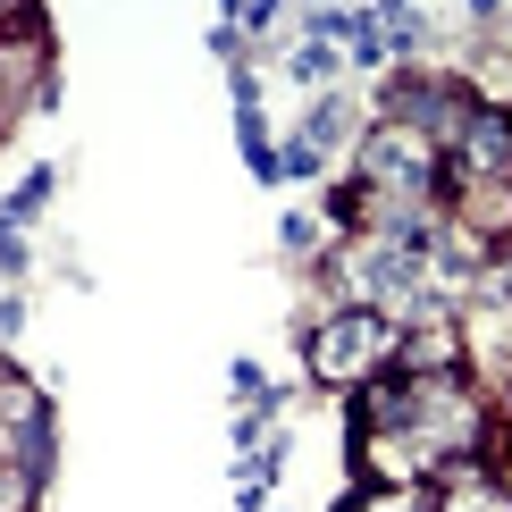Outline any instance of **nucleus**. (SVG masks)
I'll return each instance as SVG.
<instances>
[{"label":"nucleus","instance_id":"obj_1","mask_svg":"<svg viewBox=\"0 0 512 512\" xmlns=\"http://www.w3.org/2000/svg\"><path fill=\"white\" fill-rule=\"evenodd\" d=\"M395 345H403V328H395L387 311H370V303H336V311L311 328L303 361H311L319 387H353V395H361L378 370H395Z\"/></svg>","mask_w":512,"mask_h":512},{"label":"nucleus","instance_id":"obj_2","mask_svg":"<svg viewBox=\"0 0 512 512\" xmlns=\"http://www.w3.org/2000/svg\"><path fill=\"white\" fill-rule=\"evenodd\" d=\"M353 177L370 185V194H387V202H412V210H437L445 202V152L420 135V126H395V118L361 126Z\"/></svg>","mask_w":512,"mask_h":512},{"label":"nucleus","instance_id":"obj_3","mask_svg":"<svg viewBox=\"0 0 512 512\" xmlns=\"http://www.w3.org/2000/svg\"><path fill=\"white\" fill-rule=\"evenodd\" d=\"M437 512H512V487H504V479H487L479 462H462V471L445 479V496H437Z\"/></svg>","mask_w":512,"mask_h":512},{"label":"nucleus","instance_id":"obj_4","mask_svg":"<svg viewBox=\"0 0 512 512\" xmlns=\"http://www.w3.org/2000/svg\"><path fill=\"white\" fill-rule=\"evenodd\" d=\"M345 135H353V101L345 93H319L311 118H303V143H311V152H336Z\"/></svg>","mask_w":512,"mask_h":512},{"label":"nucleus","instance_id":"obj_5","mask_svg":"<svg viewBox=\"0 0 512 512\" xmlns=\"http://www.w3.org/2000/svg\"><path fill=\"white\" fill-rule=\"evenodd\" d=\"M345 512H437L429 487H353Z\"/></svg>","mask_w":512,"mask_h":512},{"label":"nucleus","instance_id":"obj_6","mask_svg":"<svg viewBox=\"0 0 512 512\" xmlns=\"http://www.w3.org/2000/svg\"><path fill=\"white\" fill-rule=\"evenodd\" d=\"M51 194H59V168H26V185H17V194L0 202V219H17V227H26V219H42V202H51Z\"/></svg>","mask_w":512,"mask_h":512},{"label":"nucleus","instance_id":"obj_7","mask_svg":"<svg viewBox=\"0 0 512 512\" xmlns=\"http://www.w3.org/2000/svg\"><path fill=\"white\" fill-rule=\"evenodd\" d=\"M378 26H387V51L395 59H420V42H429V9H378Z\"/></svg>","mask_w":512,"mask_h":512},{"label":"nucleus","instance_id":"obj_8","mask_svg":"<svg viewBox=\"0 0 512 512\" xmlns=\"http://www.w3.org/2000/svg\"><path fill=\"white\" fill-rule=\"evenodd\" d=\"M303 84H319V93H336V42H294V59H286Z\"/></svg>","mask_w":512,"mask_h":512},{"label":"nucleus","instance_id":"obj_9","mask_svg":"<svg viewBox=\"0 0 512 512\" xmlns=\"http://www.w3.org/2000/svg\"><path fill=\"white\" fill-rule=\"evenodd\" d=\"M303 177H328V152H311L294 135V143H277V185H303Z\"/></svg>","mask_w":512,"mask_h":512},{"label":"nucleus","instance_id":"obj_10","mask_svg":"<svg viewBox=\"0 0 512 512\" xmlns=\"http://www.w3.org/2000/svg\"><path fill=\"white\" fill-rule=\"evenodd\" d=\"M277 252H286V261H311V252H319V219H311V210L277 219Z\"/></svg>","mask_w":512,"mask_h":512},{"label":"nucleus","instance_id":"obj_11","mask_svg":"<svg viewBox=\"0 0 512 512\" xmlns=\"http://www.w3.org/2000/svg\"><path fill=\"white\" fill-rule=\"evenodd\" d=\"M26 269H34V244H26V227H17V219H0V277L17 286Z\"/></svg>","mask_w":512,"mask_h":512},{"label":"nucleus","instance_id":"obj_12","mask_svg":"<svg viewBox=\"0 0 512 512\" xmlns=\"http://www.w3.org/2000/svg\"><path fill=\"white\" fill-rule=\"evenodd\" d=\"M227 387H236L244 403H261V395H269V378H261V361H227Z\"/></svg>","mask_w":512,"mask_h":512},{"label":"nucleus","instance_id":"obj_13","mask_svg":"<svg viewBox=\"0 0 512 512\" xmlns=\"http://www.w3.org/2000/svg\"><path fill=\"white\" fill-rule=\"evenodd\" d=\"M0 336H26V303H17V286H0Z\"/></svg>","mask_w":512,"mask_h":512},{"label":"nucleus","instance_id":"obj_14","mask_svg":"<svg viewBox=\"0 0 512 512\" xmlns=\"http://www.w3.org/2000/svg\"><path fill=\"white\" fill-rule=\"evenodd\" d=\"M504 487H512V471H504Z\"/></svg>","mask_w":512,"mask_h":512}]
</instances>
